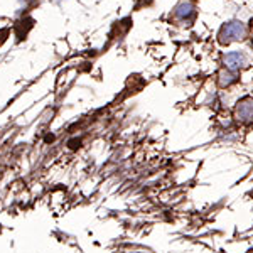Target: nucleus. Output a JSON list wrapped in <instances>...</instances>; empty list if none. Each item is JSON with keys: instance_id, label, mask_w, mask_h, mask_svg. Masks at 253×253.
I'll list each match as a JSON object with an SVG mask.
<instances>
[{"instance_id": "3", "label": "nucleus", "mask_w": 253, "mask_h": 253, "mask_svg": "<svg viewBox=\"0 0 253 253\" xmlns=\"http://www.w3.org/2000/svg\"><path fill=\"white\" fill-rule=\"evenodd\" d=\"M248 66H250V54L247 51L233 49V51H224L221 54V68H226L235 73H242Z\"/></svg>"}, {"instance_id": "5", "label": "nucleus", "mask_w": 253, "mask_h": 253, "mask_svg": "<svg viewBox=\"0 0 253 253\" xmlns=\"http://www.w3.org/2000/svg\"><path fill=\"white\" fill-rule=\"evenodd\" d=\"M240 75L242 73H235V71H230L226 68H219L218 75H216V83H218L219 88H230L236 84L240 81Z\"/></svg>"}, {"instance_id": "4", "label": "nucleus", "mask_w": 253, "mask_h": 253, "mask_svg": "<svg viewBox=\"0 0 253 253\" xmlns=\"http://www.w3.org/2000/svg\"><path fill=\"white\" fill-rule=\"evenodd\" d=\"M233 118L238 125H252L253 124V96L247 95L236 101L233 108Z\"/></svg>"}, {"instance_id": "2", "label": "nucleus", "mask_w": 253, "mask_h": 253, "mask_svg": "<svg viewBox=\"0 0 253 253\" xmlns=\"http://www.w3.org/2000/svg\"><path fill=\"white\" fill-rule=\"evenodd\" d=\"M199 9H198V2L196 0H179L175 2V5L170 9L169 15V22L175 27H181V29H189L196 24L198 19Z\"/></svg>"}, {"instance_id": "1", "label": "nucleus", "mask_w": 253, "mask_h": 253, "mask_svg": "<svg viewBox=\"0 0 253 253\" xmlns=\"http://www.w3.org/2000/svg\"><path fill=\"white\" fill-rule=\"evenodd\" d=\"M252 38V29L245 20L240 19H230L219 26L218 32H216V39L218 44L223 47H228L231 44H242L247 42Z\"/></svg>"}]
</instances>
